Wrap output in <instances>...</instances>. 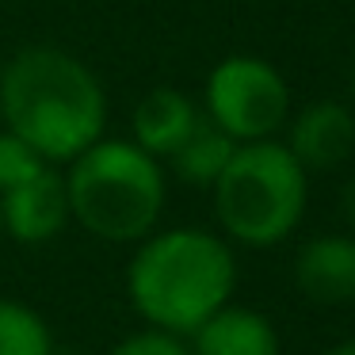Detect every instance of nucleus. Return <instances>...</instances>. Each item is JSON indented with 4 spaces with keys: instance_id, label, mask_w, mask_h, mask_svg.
Instances as JSON below:
<instances>
[{
    "instance_id": "f257e3e1",
    "label": "nucleus",
    "mask_w": 355,
    "mask_h": 355,
    "mask_svg": "<svg viewBox=\"0 0 355 355\" xmlns=\"http://www.w3.org/2000/svg\"><path fill=\"white\" fill-rule=\"evenodd\" d=\"M0 119L46 164H69L107 126V92L92 65L62 46H24L0 65Z\"/></svg>"
},
{
    "instance_id": "f3484780",
    "label": "nucleus",
    "mask_w": 355,
    "mask_h": 355,
    "mask_svg": "<svg viewBox=\"0 0 355 355\" xmlns=\"http://www.w3.org/2000/svg\"><path fill=\"white\" fill-rule=\"evenodd\" d=\"M352 96H355V69H352Z\"/></svg>"
},
{
    "instance_id": "0eeeda50",
    "label": "nucleus",
    "mask_w": 355,
    "mask_h": 355,
    "mask_svg": "<svg viewBox=\"0 0 355 355\" xmlns=\"http://www.w3.org/2000/svg\"><path fill=\"white\" fill-rule=\"evenodd\" d=\"M283 146L306 172L336 168L355 149V115L336 100H317L291 119V138Z\"/></svg>"
},
{
    "instance_id": "f03ea898",
    "label": "nucleus",
    "mask_w": 355,
    "mask_h": 355,
    "mask_svg": "<svg viewBox=\"0 0 355 355\" xmlns=\"http://www.w3.org/2000/svg\"><path fill=\"white\" fill-rule=\"evenodd\" d=\"M237 286L233 248L199 225L153 230L138 241L126 268L130 306L149 329L191 336L210 313L230 306Z\"/></svg>"
},
{
    "instance_id": "9b49d317",
    "label": "nucleus",
    "mask_w": 355,
    "mask_h": 355,
    "mask_svg": "<svg viewBox=\"0 0 355 355\" xmlns=\"http://www.w3.org/2000/svg\"><path fill=\"white\" fill-rule=\"evenodd\" d=\"M233 149H237V141H233L230 134H222L207 115H202V123L195 126V134L168 157V161H172V172H176L184 184L214 187V180L222 176L225 164H230Z\"/></svg>"
},
{
    "instance_id": "423d86ee",
    "label": "nucleus",
    "mask_w": 355,
    "mask_h": 355,
    "mask_svg": "<svg viewBox=\"0 0 355 355\" xmlns=\"http://www.w3.org/2000/svg\"><path fill=\"white\" fill-rule=\"evenodd\" d=\"M0 222H4V237L19 241V245H46V241H54L73 222L65 172L46 164L31 180L0 191Z\"/></svg>"
},
{
    "instance_id": "6e6552de",
    "label": "nucleus",
    "mask_w": 355,
    "mask_h": 355,
    "mask_svg": "<svg viewBox=\"0 0 355 355\" xmlns=\"http://www.w3.org/2000/svg\"><path fill=\"white\" fill-rule=\"evenodd\" d=\"M294 283L317 306L355 302V237L321 233V237L306 241L294 260Z\"/></svg>"
},
{
    "instance_id": "dca6fc26",
    "label": "nucleus",
    "mask_w": 355,
    "mask_h": 355,
    "mask_svg": "<svg viewBox=\"0 0 355 355\" xmlns=\"http://www.w3.org/2000/svg\"><path fill=\"white\" fill-rule=\"evenodd\" d=\"M324 355H355V340H344V344H336V347H329Z\"/></svg>"
},
{
    "instance_id": "39448f33",
    "label": "nucleus",
    "mask_w": 355,
    "mask_h": 355,
    "mask_svg": "<svg viewBox=\"0 0 355 355\" xmlns=\"http://www.w3.org/2000/svg\"><path fill=\"white\" fill-rule=\"evenodd\" d=\"M207 119L237 146L268 141L291 119V88L283 73L256 54H230L210 69L202 88Z\"/></svg>"
},
{
    "instance_id": "1a4fd4ad",
    "label": "nucleus",
    "mask_w": 355,
    "mask_h": 355,
    "mask_svg": "<svg viewBox=\"0 0 355 355\" xmlns=\"http://www.w3.org/2000/svg\"><path fill=\"white\" fill-rule=\"evenodd\" d=\"M199 123H202V111L195 107V100L187 92H180V88H149L134 107L130 141L141 146L149 157H157V161H168L195 134Z\"/></svg>"
},
{
    "instance_id": "20e7f679",
    "label": "nucleus",
    "mask_w": 355,
    "mask_h": 355,
    "mask_svg": "<svg viewBox=\"0 0 355 355\" xmlns=\"http://www.w3.org/2000/svg\"><path fill=\"white\" fill-rule=\"evenodd\" d=\"M214 214L225 237L248 248H271L298 230L309 180L283 141H245L214 180Z\"/></svg>"
},
{
    "instance_id": "ddd939ff",
    "label": "nucleus",
    "mask_w": 355,
    "mask_h": 355,
    "mask_svg": "<svg viewBox=\"0 0 355 355\" xmlns=\"http://www.w3.org/2000/svg\"><path fill=\"white\" fill-rule=\"evenodd\" d=\"M42 168H46V161L24 138H16L12 130H0V191L24 184V180H31Z\"/></svg>"
},
{
    "instance_id": "4468645a",
    "label": "nucleus",
    "mask_w": 355,
    "mask_h": 355,
    "mask_svg": "<svg viewBox=\"0 0 355 355\" xmlns=\"http://www.w3.org/2000/svg\"><path fill=\"white\" fill-rule=\"evenodd\" d=\"M107 355H191V344H184V336L164 329H141L123 336Z\"/></svg>"
},
{
    "instance_id": "f8f14e48",
    "label": "nucleus",
    "mask_w": 355,
    "mask_h": 355,
    "mask_svg": "<svg viewBox=\"0 0 355 355\" xmlns=\"http://www.w3.org/2000/svg\"><path fill=\"white\" fill-rule=\"evenodd\" d=\"M0 355H54V336L39 309L0 298Z\"/></svg>"
},
{
    "instance_id": "2eb2a0df",
    "label": "nucleus",
    "mask_w": 355,
    "mask_h": 355,
    "mask_svg": "<svg viewBox=\"0 0 355 355\" xmlns=\"http://www.w3.org/2000/svg\"><path fill=\"white\" fill-rule=\"evenodd\" d=\"M340 207H344V218H347V225L355 230V180H347L344 195H340Z\"/></svg>"
},
{
    "instance_id": "7ed1b4c3",
    "label": "nucleus",
    "mask_w": 355,
    "mask_h": 355,
    "mask_svg": "<svg viewBox=\"0 0 355 355\" xmlns=\"http://www.w3.org/2000/svg\"><path fill=\"white\" fill-rule=\"evenodd\" d=\"M65 191L73 222L107 245H138L149 237L168 202L161 161L130 138H100L73 157Z\"/></svg>"
},
{
    "instance_id": "a211bd4d",
    "label": "nucleus",
    "mask_w": 355,
    "mask_h": 355,
    "mask_svg": "<svg viewBox=\"0 0 355 355\" xmlns=\"http://www.w3.org/2000/svg\"><path fill=\"white\" fill-rule=\"evenodd\" d=\"M0 237H4V222H0Z\"/></svg>"
},
{
    "instance_id": "9d476101",
    "label": "nucleus",
    "mask_w": 355,
    "mask_h": 355,
    "mask_svg": "<svg viewBox=\"0 0 355 355\" xmlns=\"http://www.w3.org/2000/svg\"><path fill=\"white\" fill-rule=\"evenodd\" d=\"M191 355H279V332L260 309L222 306L191 332Z\"/></svg>"
}]
</instances>
